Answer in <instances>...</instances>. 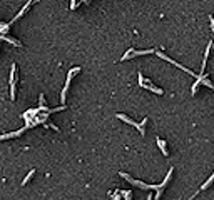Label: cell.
I'll return each instance as SVG.
<instances>
[{
    "mask_svg": "<svg viewBox=\"0 0 214 200\" xmlns=\"http://www.w3.org/2000/svg\"><path fill=\"white\" fill-rule=\"evenodd\" d=\"M139 85H141V87H144V88H147V90H151L152 94H156V95H162V94H164L162 88L156 87V85L152 84V82L149 80V78H146L142 73H139Z\"/></svg>",
    "mask_w": 214,
    "mask_h": 200,
    "instance_id": "1",
    "label": "cell"
},
{
    "mask_svg": "<svg viewBox=\"0 0 214 200\" xmlns=\"http://www.w3.org/2000/svg\"><path fill=\"white\" fill-rule=\"evenodd\" d=\"M119 194L124 195L126 200H132V198H131V195H132V192H131V190H119Z\"/></svg>",
    "mask_w": 214,
    "mask_h": 200,
    "instance_id": "14",
    "label": "cell"
},
{
    "mask_svg": "<svg viewBox=\"0 0 214 200\" xmlns=\"http://www.w3.org/2000/svg\"><path fill=\"white\" fill-rule=\"evenodd\" d=\"M34 175H35V169H32L30 172L27 173V177H25V178H24V180H22V185H27V182H30V180H32V177H34Z\"/></svg>",
    "mask_w": 214,
    "mask_h": 200,
    "instance_id": "11",
    "label": "cell"
},
{
    "mask_svg": "<svg viewBox=\"0 0 214 200\" xmlns=\"http://www.w3.org/2000/svg\"><path fill=\"white\" fill-rule=\"evenodd\" d=\"M116 117H117V119H119V120H122V122H126V123H129V125H132V127H135V128H137V130H139V128H141V123L134 122L132 119H129V117H127V115H124V113H117Z\"/></svg>",
    "mask_w": 214,
    "mask_h": 200,
    "instance_id": "6",
    "label": "cell"
},
{
    "mask_svg": "<svg viewBox=\"0 0 214 200\" xmlns=\"http://www.w3.org/2000/svg\"><path fill=\"white\" fill-rule=\"evenodd\" d=\"M157 147L160 148V152L164 153V155H169V150H167V145H166V140H162V138H157Z\"/></svg>",
    "mask_w": 214,
    "mask_h": 200,
    "instance_id": "8",
    "label": "cell"
},
{
    "mask_svg": "<svg viewBox=\"0 0 214 200\" xmlns=\"http://www.w3.org/2000/svg\"><path fill=\"white\" fill-rule=\"evenodd\" d=\"M189 200H192V197H191V198H189Z\"/></svg>",
    "mask_w": 214,
    "mask_h": 200,
    "instance_id": "18",
    "label": "cell"
},
{
    "mask_svg": "<svg viewBox=\"0 0 214 200\" xmlns=\"http://www.w3.org/2000/svg\"><path fill=\"white\" fill-rule=\"evenodd\" d=\"M0 38H2V40H5V42H9V44L17 45V47H22V42L15 40V38H12V37H7V35H0Z\"/></svg>",
    "mask_w": 214,
    "mask_h": 200,
    "instance_id": "10",
    "label": "cell"
},
{
    "mask_svg": "<svg viewBox=\"0 0 214 200\" xmlns=\"http://www.w3.org/2000/svg\"><path fill=\"white\" fill-rule=\"evenodd\" d=\"M15 73H17V65L13 63L10 69V100H15V92H17V80H15Z\"/></svg>",
    "mask_w": 214,
    "mask_h": 200,
    "instance_id": "4",
    "label": "cell"
},
{
    "mask_svg": "<svg viewBox=\"0 0 214 200\" xmlns=\"http://www.w3.org/2000/svg\"><path fill=\"white\" fill-rule=\"evenodd\" d=\"M80 72V67H74V69H70L69 72H67V80H65V85H64V88H62V94H60V102H65V97H67V90H69V87H70V80L74 78V75H77Z\"/></svg>",
    "mask_w": 214,
    "mask_h": 200,
    "instance_id": "2",
    "label": "cell"
},
{
    "mask_svg": "<svg viewBox=\"0 0 214 200\" xmlns=\"http://www.w3.org/2000/svg\"><path fill=\"white\" fill-rule=\"evenodd\" d=\"M30 5H32V2H27V3H25V5H24V7H22V9H20V12H19V13H17V15H15V17H13V19H12V20H10V22H9V25H10V23H13V22H15V20H19V19H20V17H22V15H24V13H25V12H27V10H28V7H30Z\"/></svg>",
    "mask_w": 214,
    "mask_h": 200,
    "instance_id": "7",
    "label": "cell"
},
{
    "mask_svg": "<svg viewBox=\"0 0 214 200\" xmlns=\"http://www.w3.org/2000/svg\"><path fill=\"white\" fill-rule=\"evenodd\" d=\"M149 53H156L154 48H147V50H135V48H129L126 53H124L122 57H120V60H129L132 59V57H141V55H149Z\"/></svg>",
    "mask_w": 214,
    "mask_h": 200,
    "instance_id": "3",
    "label": "cell"
},
{
    "mask_svg": "<svg viewBox=\"0 0 214 200\" xmlns=\"http://www.w3.org/2000/svg\"><path fill=\"white\" fill-rule=\"evenodd\" d=\"M212 182H214V173H212V175H211V177H209V178H208V180H206V182H204V185H202V187H201V190H206V188H208V187H209V185H211V184H212Z\"/></svg>",
    "mask_w": 214,
    "mask_h": 200,
    "instance_id": "12",
    "label": "cell"
},
{
    "mask_svg": "<svg viewBox=\"0 0 214 200\" xmlns=\"http://www.w3.org/2000/svg\"><path fill=\"white\" fill-rule=\"evenodd\" d=\"M211 47H212V44H208V48H206V53H204V60H202V67H201V75H202V72H204L206 63H208V59H209V52H211Z\"/></svg>",
    "mask_w": 214,
    "mask_h": 200,
    "instance_id": "9",
    "label": "cell"
},
{
    "mask_svg": "<svg viewBox=\"0 0 214 200\" xmlns=\"http://www.w3.org/2000/svg\"><path fill=\"white\" fill-rule=\"evenodd\" d=\"M209 20H211V30L214 32V19H212V17H209Z\"/></svg>",
    "mask_w": 214,
    "mask_h": 200,
    "instance_id": "17",
    "label": "cell"
},
{
    "mask_svg": "<svg viewBox=\"0 0 214 200\" xmlns=\"http://www.w3.org/2000/svg\"><path fill=\"white\" fill-rule=\"evenodd\" d=\"M146 125H147V117H146V119H144V120H142V122H141V128H139V132H141L142 135L146 134Z\"/></svg>",
    "mask_w": 214,
    "mask_h": 200,
    "instance_id": "15",
    "label": "cell"
},
{
    "mask_svg": "<svg viewBox=\"0 0 214 200\" xmlns=\"http://www.w3.org/2000/svg\"><path fill=\"white\" fill-rule=\"evenodd\" d=\"M156 55H157V57H160V59H164V60H167V62H171V63H172V65H174V67H177V69H181V70H184V72H187L189 75H192V77H196V78H197V77H199V75H196L194 72H192V70H189V69H187V67H184V65H181V63H177V62H174V60H172V59H171V57H167V55H166V53H162V52H156Z\"/></svg>",
    "mask_w": 214,
    "mask_h": 200,
    "instance_id": "5",
    "label": "cell"
},
{
    "mask_svg": "<svg viewBox=\"0 0 214 200\" xmlns=\"http://www.w3.org/2000/svg\"><path fill=\"white\" fill-rule=\"evenodd\" d=\"M79 5H80V2H70V9L72 10L76 9V7H79Z\"/></svg>",
    "mask_w": 214,
    "mask_h": 200,
    "instance_id": "16",
    "label": "cell"
},
{
    "mask_svg": "<svg viewBox=\"0 0 214 200\" xmlns=\"http://www.w3.org/2000/svg\"><path fill=\"white\" fill-rule=\"evenodd\" d=\"M202 84H204L206 87H209V88H211V90H214V84H212L211 80H209V77H208V75H206V77H204V80H202Z\"/></svg>",
    "mask_w": 214,
    "mask_h": 200,
    "instance_id": "13",
    "label": "cell"
}]
</instances>
